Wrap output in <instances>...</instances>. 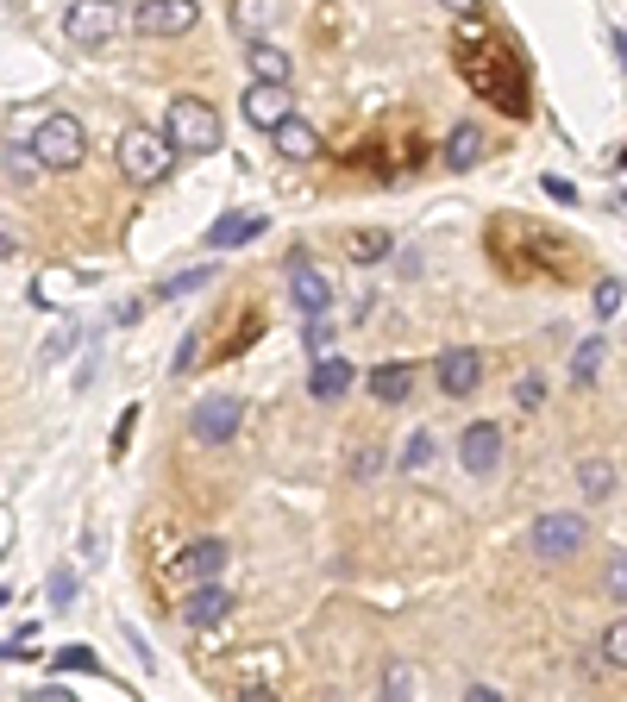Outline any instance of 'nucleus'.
Masks as SVG:
<instances>
[{
  "mask_svg": "<svg viewBox=\"0 0 627 702\" xmlns=\"http://www.w3.org/2000/svg\"><path fill=\"white\" fill-rule=\"evenodd\" d=\"M433 377H439V389H446V395H471V389L483 383V351H471V345L439 351V358H433Z\"/></svg>",
  "mask_w": 627,
  "mask_h": 702,
  "instance_id": "12",
  "label": "nucleus"
},
{
  "mask_svg": "<svg viewBox=\"0 0 627 702\" xmlns=\"http://www.w3.org/2000/svg\"><path fill=\"white\" fill-rule=\"evenodd\" d=\"M502 452H508V439H502L496 420H471L464 439H458V458H464V471H471V477H490L502 464Z\"/></svg>",
  "mask_w": 627,
  "mask_h": 702,
  "instance_id": "9",
  "label": "nucleus"
},
{
  "mask_svg": "<svg viewBox=\"0 0 627 702\" xmlns=\"http://www.w3.org/2000/svg\"><path fill=\"white\" fill-rule=\"evenodd\" d=\"M207 276H214V264H201V270H182V276H170L164 283V295H189V289H201Z\"/></svg>",
  "mask_w": 627,
  "mask_h": 702,
  "instance_id": "34",
  "label": "nucleus"
},
{
  "mask_svg": "<svg viewBox=\"0 0 627 702\" xmlns=\"http://www.w3.org/2000/svg\"><path fill=\"white\" fill-rule=\"evenodd\" d=\"M245 69H251V82H276V88H289V51H283V44H270V38L251 44Z\"/></svg>",
  "mask_w": 627,
  "mask_h": 702,
  "instance_id": "19",
  "label": "nucleus"
},
{
  "mask_svg": "<svg viewBox=\"0 0 627 702\" xmlns=\"http://www.w3.org/2000/svg\"><path fill=\"white\" fill-rule=\"evenodd\" d=\"M258 232H264V220H251V214H226L214 232H207V245H214V251H226V245H245V239H258Z\"/></svg>",
  "mask_w": 627,
  "mask_h": 702,
  "instance_id": "24",
  "label": "nucleus"
},
{
  "mask_svg": "<svg viewBox=\"0 0 627 702\" xmlns=\"http://www.w3.org/2000/svg\"><path fill=\"white\" fill-rule=\"evenodd\" d=\"M276 19H283V0H232V26H239L251 44H258Z\"/></svg>",
  "mask_w": 627,
  "mask_h": 702,
  "instance_id": "20",
  "label": "nucleus"
},
{
  "mask_svg": "<svg viewBox=\"0 0 627 702\" xmlns=\"http://www.w3.org/2000/svg\"><path fill=\"white\" fill-rule=\"evenodd\" d=\"M602 590H609L615 602H627V558H615V565H609V577H602Z\"/></svg>",
  "mask_w": 627,
  "mask_h": 702,
  "instance_id": "36",
  "label": "nucleus"
},
{
  "mask_svg": "<svg viewBox=\"0 0 627 702\" xmlns=\"http://www.w3.org/2000/svg\"><path fill=\"white\" fill-rule=\"evenodd\" d=\"M540 189H546L552 201H577V189H571V182H565V176H552V170L540 176Z\"/></svg>",
  "mask_w": 627,
  "mask_h": 702,
  "instance_id": "37",
  "label": "nucleus"
},
{
  "mask_svg": "<svg viewBox=\"0 0 627 702\" xmlns=\"http://www.w3.org/2000/svg\"><path fill=\"white\" fill-rule=\"evenodd\" d=\"M377 464H383V452H370V446H364V452H358V464H352V471H358V477H370V471H377Z\"/></svg>",
  "mask_w": 627,
  "mask_h": 702,
  "instance_id": "39",
  "label": "nucleus"
},
{
  "mask_svg": "<svg viewBox=\"0 0 627 702\" xmlns=\"http://www.w3.org/2000/svg\"><path fill=\"white\" fill-rule=\"evenodd\" d=\"M201 19V0H138L132 7V32L145 38H182Z\"/></svg>",
  "mask_w": 627,
  "mask_h": 702,
  "instance_id": "7",
  "label": "nucleus"
},
{
  "mask_svg": "<svg viewBox=\"0 0 627 702\" xmlns=\"http://www.w3.org/2000/svg\"><path fill=\"white\" fill-rule=\"evenodd\" d=\"M32 702H76V696H69V690H38Z\"/></svg>",
  "mask_w": 627,
  "mask_h": 702,
  "instance_id": "43",
  "label": "nucleus"
},
{
  "mask_svg": "<svg viewBox=\"0 0 627 702\" xmlns=\"http://www.w3.org/2000/svg\"><path fill=\"white\" fill-rule=\"evenodd\" d=\"M239 420H245V402H239V395H207L189 427H195L201 446H226V439L239 433Z\"/></svg>",
  "mask_w": 627,
  "mask_h": 702,
  "instance_id": "10",
  "label": "nucleus"
},
{
  "mask_svg": "<svg viewBox=\"0 0 627 702\" xmlns=\"http://www.w3.org/2000/svg\"><path fill=\"white\" fill-rule=\"evenodd\" d=\"M239 702H276L270 690H239Z\"/></svg>",
  "mask_w": 627,
  "mask_h": 702,
  "instance_id": "45",
  "label": "nucleus"
},
{
  "mask_svg": "<svg viewBox=\"0 0 627 702\" xmlns=\"http://www.w3.org/2000/svg\"><path fill=\"white\" fill-rule=\"evenodd\" d=\"M609 44H615V57H621V69H627V32H621V26L609 32Z\"/></svg>",
  "mask_w": 627,
  "mask_h": 702,
  "instance_id": "42",
  "label": "nucleus"
},
{
  "mask_svg": "<svg viewBox=\"0 0 627 702\" xmlns=\"http://www.w3.org/2000/svg\"><path fill=\"white\" fill-rule=\"evenodd\" d=\"M301 345H308L314 358H333V320H327V314H314L308 326H301Z\"/></svg>",
  "mask_w": 627,
  "mask_h": 702,
  "instance_id": "28",
  "label": "nucleus"
},
{
  "mask_svg": "<svg viewBox=\"0 0 627 702\" xmlns=\"http://www.w3.org/2000/svg\"><path fill=\"white\" fill-rule=\"evenodd\" d=\"M32 163H38V170H76V163H82V126L69 120V113L38 120V132H32Z\"/></svg>",
  "mask_w": 627,
  "mask_h": 702,
  "instance_id": "5",
  "label": "nucleus"
},
{
  "mask_svg": "<svg viewBox=\"0 0 627 702\" xmlns=\"http://www.w3.org/2000/svg\"><path fill=\"white\" fill-rule=\"evenodd\" d=\"M352 383H358L352 358H314V370H308V395H314V402H345Z\"/></svg>",
  "mask_w": 627,
  "mask_h": 702,
  "instance_id": "14",
  "label": "nucleus"
},
{
  "mask_svg": "<svg viewBox=\"0 0 627 702\" xmlns=\"http://www.w3.org/2000/svg\"><path fill=\"white\" fill-rule=\"evenodd\" d=\"M515 395H521V408H540V402H546V389H540V377H521V389H515Z\"/></svg>",
  "mask_w": 627,
  "mask_h": 702,
  "instance_id": "38",
  "label": "nucleus"
},
{
  "mask_svg": "<svg viewBox=\"0 0 627 702\" xmlns=\"http://www.w3.org/2000/svg\"><path fill=\"white\" fill-rule=\"evenodd\" d=\"M120 170L126 182H164L176 170V145H170V132H151V126H126L120 132Z\"/></svg>",
  "mask_w": 627,
  "mask_h": 702,
  "instance_id": "4",
  "label": "nucleus"
},
{
  "mask_svg": "<svg viewBox=\"0 0 627 702\" xmlns=\"http://www.w3.org/2000/svg\"><path fill=\"white\" fill-rule=\"evenodd\" d=\"M408 696H414V665L396 659V665L383 671V702H408Z\"/></svg>",
  "mask_w": 627,
  "mask_h": 702,
  "instance_id": "27",
  "label": "nucleus"
},
{
  "mask_svg": "<svg viewBox=\"0 0 627 702\" xmlns=\"http://www.w3.org/2000/svg\"><path fill=\"white\" fill-rule=\"evenodd\" d=\"M439 7H446L452 19H471V13H477V0H439Z\"/></svg>",
  "mask_w": 627,
  "mask_h": 702,
  "instance_id": "40",
  "label": "nucleus"
},
{
  "mask_svg": "<svg viewBox=\"0 0 627 702\" xmlns=\"http://www.w3.org/2000/svg\"><path fill=\"white\" fill-rule=\"evenodd\" d=\"M220 565H226V546L220 540H189V546H182V558H176V571L189 577V583H214Z\"/></svg>",
  "mask_w": 627,
  "mask_h": 702,
  "instance_id": "16",
  "label": "nucleus"
},
{
  "mask_svg": "<svg viewBox=\"0 0 627 702\" xmlns=\"http://www.w3.org/2000/svg\"><path fill=\"white\" fill-rule=\"evenodd\" d=\"M345 251H352V264H383V257L396 251V239H389L383 226H364V232H352V239H345Z\"/></svg>",
  "mask_w": 627,
  "mask_h": 702,
  "instance_id": "23",
  "label": "nucleus"
},
{
  "mask_svg": "<svg viewBox=\"0 0 627 702\" xmlns=\"http://www.w3.org/2000/svg\"><path fill=\"white\" fill-rule=\"evenodd\" d=\"M458 69H464V82H471L490 107L515 113V120H521V113H533V107H527V101H533V82H527L521 51H515L502 32L483 26L477 13L458 19Z\"/></svg>",
  "mask_w": 627,
  "mask_h": 702,
  "instance_id": "1",
  "label": "nucleus"
},
{
  "mask_svg": "<svg viewBox=\"0 0 627 702\" xmlns=\"http://www.w3.org/2000/svg\"><path fill=\"white\" fill-rule=\"evenodd\" d=\"M7 257H13V232L0 226V264H7Z\"/></svg>",
  "mask_w": 627,
  "mask_h": 702,
  "instance_id": "44",
  "label": "nucleus"
},
{
  "mask_svg": "<svg viewBox=\"0 0 627 702\" xmlns=\"http://www.w3.org/2000/svg\"><path fill=\"white\" fill-rule=\"evenodd\" d=\"M51 671H101V659L88 646H63V652H51Z\"/></svg>",
  "mask_w": 627,
  "mask_h": 702,
  "instance_id": "30",
  "label": "nucleus"
},
{
  "mask_svg": "<svg viewBox=\"0 0 627 702\" xmlns=\"http://www.w3.org/2000/svg\"><path fill=\"white\" fill-rule=\"evenodd\" d=\"M464 702H502V696H496L490 684H471V690H464Z\"/></svg>",
  "mask_w": 627,
  "mask_h": 702,
  "instance_id": "41",
  "label": "nucleus"
},
{
  "mask_svg": "<svg viewBox=\"0 0 627 702\" xmlns=\"http://www.w3.org/2000/svg\"><path fill=\"white\" fill-rule=\"evenodd\" d=\"M245 126H258V132H276V126H283L289 120V88H276V82H245Z\"/></svg>",
  "mask_w": 627,
  "mask_h": 702,
  "instance_id": "13",
  "label": "nucleus"
},
{
  "mask_svg": "<svg viewBox=\"0 0 627 702\" xmlns=\"http://www.w3.org/2000/svg\"><path fill=\"white\" fill-rule=\"evenodd\" d=\"M596 314H602V320L621 314V283H615V276H602V283H596Z\"/></svg>",
  "mask_w": 627,
  "mask_h": 702,
  "instance_id": "33",
  "label": "nucleus"
},
{
  "mask_svg": "<svg viewBox=\"0 0 627 702\" xmlns=\"http://www.w3.org/2000/svg\"><path fill=\"white\" fill-rule=\"evenodd\" d=\"M446 163H452V170H477V163H483V126L458 120L452 138H446Z\"/></svg>",
  "mask_w": 627,
  "mask_h": 702,
  "instance_id": "21",
  "label": "nucleus"
},
{
  "mask_svg": "<svg viewBox=\"0 0 627 702\" xmlns=\"http://www.w3.org/2000/svg\"><path fill=\"white\" fill-rule=\"evenodd\" d=\"M370 389H377V402H408V395H414V370L408 364H383V370H370Z\"/></svg>",
  "mask_w": 627,
  "mask_h": 702,
  "instance_id": "22",
  "label": "nucleus"
},
{
  "mask_svg": "<svg viewBox=\"0 0 627 702\" xmlns=\"http://www.w3.org/2000/svg\"><path fill=\"white\" fill-rule=\"evenodd\" d=\"M596 364H602V339H584L571 358V383H596Z\"/></svg>",
  "mask_w": 627,
  "mask_h": 702,
  "instance_id": "29",
  "label": "nucleus"
},
{
  "mask_svg": "<svg viewBox=\"0 0 627 702\" xmlns=\"http://www.w3.org/2000/svg\"><path fill=\"white\" fill-rule=\"evenodd\" d=\"M63 32H69V44H82V51H101V44L120 32V0H76V7L63 13Z\"/></svg>",
  "mask_w": 627,
  "mask_h": 702,
  "instance_id": "6",
  "label": "nucleus"
},
{
  "mask_svg": "<svg viewBox=\"0 0 627 702\" xmlns=\"http://www.w3.org/2000/svg\"><path fill=\"white\" fill-rule=\"evenodd\" d=\"M577 483H584V496H609V489H615V464L609 458H584V471H577Z\"/></svg>",
  "mask_w": 627,
  "mask_h": 702,
  "instance_id": "25",
  "label": "nucleus"
},
{
  "mask_svg": "<svg viewBox=\"0 0 627 702\" xmlns=\"http://www.w3.org/2000/svg\"><path fill=\"white\" fill-rule=\"evenodd\" d=\"M602 659H609V665H621L627 671V615L609 627V634H602Z\"/></svg>",
  "mask_w": 627,
  "mask_h": 702,
  "instance_id": "31",
  "label": "nucleus"
},
{
  "mask_svg": "<svg viewBox=\"0 0 627 702\" xmlns=\"http://www.w3.org/2000/svg\"><path fill=\"white\" fill-rule=\"evenodd\" d=\"M590 540V527H584V514H565V508H552L533 521V558H571L577 546Z\"/></svg>",
  "mask_w": 627,
  "mask_h": 702,
  "instance_id": "8",
  "label": "nucleus"
},
{
  "mask_svg": "<svg viewBox=\"0 0 627 702\" xmlns=\"http://www.w3.org/2000/svg\"><path fill=\"white\" fill-rule=\"evenodd\" d=\"M427 458H433V433H414L402 446V471H427Z\"/></svg>",
  "mask_w": 627,
  "mask_h": 702,
  "instance_id": "32",
  "label": "nucleus"
},
{
  "mask_svg": "<svg viewBox=\"0 0 627 702\" xmlns=\"http://www.w3.org/2000/svg\"><path fill=\"white\" fill-rule=\"evenodd\" d=\"M621 163H627V151H621Z\"/></svg>",
  "mask_w": 627,
  "mask_h": 702,
  "instance_id": "46",
  "label": "nucleus"
},
{
  "mask_svg": "<svg viewBox=\"0 0 627 702\" xmlns=\"http://www.w3.org/2000/svg\"><path fill=\"white\" fill-rule=\"evenodd\" d=\"M289 295H295L301 320H314V314H327V308H333V283H327V276H320L301 251L289 257Z\"/></svg>",
  "mask_w": 627,
  "mask_h": 702,
  "instance_id": "11",
  "label": "nucleus"
},
{
  "mask_svg": "<svg viewBox=\"0 0 627 702\" xmlns=\"http://www.w3.org/2000/svg\"><path fill=\"white\" fill-rule=\"evenodd\" d=\"M283 684V652L276 646H258V652H239V690H270Z\"/></svg>",
  "mask_w": 627,
  "mask_h": 702,
  "instance_id": "15",
  "label": "nucleus"
},
{
  "mask_svg": "<svg viewBox=\"0 0 627 702\" xmlns=\"http://www.w3.org/2000/svg\"><path fill=\"white\" fill-rule=\"evenodd\" d=\"M44 596H51V602L63 608L69 596H76V571H69V565H63V571H51V583H44Z\"/></svg>",
  "mask_w": 627,
  "mask_h": 702,
  "instance_id": "35",
  "label": "nucleus"
},
{
  "mask_svg": "<svg viewBox=\"0 0 627 702\" xmlns=\"http://www.w3.org/2000/svg\"><path fill=\"white\" fill-rule=\"evenodd\" d=\"M164 132H170L176 157H207V151H220V138H226L220 113L207 107L201 95H176V101H170V120H164Z\"/></svg>",
  "mask_w": 627,
  "mask_h": 702,
  "instance_id": "3",
  "label": "nucleus"
},
{
  "mask_svg": "<svg viewBox=\"0 0 627 702\" xmlns=\"http://www.w3.org/2000/svg\"><path fill=\"white\" fill-rule=\"evenodd\" d=\"M490 251H496V264L508 276H571V245L565 239H552L546 226H533V220H496L490 226Z\"/></svg>",
  "mask_w": 627,
  "mask_h": 702,
  "instance_id": "2",
  "label": "nucleus"
},
{
  "mask_svg": "<svg viewBox=\"0 0 627 702\" xmlns=\"http://www.w3.org/2000/svg\"><path fill=\"white\" fill-rule=\"evenodd\" d=\"M226 608H232V596L220 590V583H195L189 602H182V621H189V627H214V621H226Z\"/></svg>",
  "mask_w": 627,
  "mask_h": 702,
  "instance_id": "17",
  "label": "nucleus"
},
{
  "mask_svg": "<svg viewBox=\"0 0 627 702\" xmlns=\"http://www.w3.org/2000/svg\"><path fill=\"white\" fill-rule=\"evenodd\" d=\"M76 339H82V326H76V320H57L38 358H44V364H57V358H69V351H76Z\"/></svg>",
  "mask_w": 627,
  "mask_h": 702,
  "instance_id": "26",
  "label": "nucleus"
},
{
  "mask_svg": "<svg viewBox=\"0 0 627 702\" xmlns=\"http://www.w3.org/2000/svg\"><path fill=\"white\" fill-rule=\"evenodd\" d=\"M270 138H276V151H283V157H295V163H308V157H320V132H314L308 120H301V113H289V120H283V126H276Z\"/></svg>",
  "mask_w": 627,
  "mask_h": 702,
  "instance_id": "18",
  "label": "nucleus"
}]
</instances>
